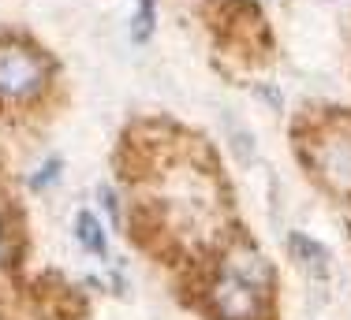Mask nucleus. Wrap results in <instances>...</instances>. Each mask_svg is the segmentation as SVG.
Instances as JSON below:
<instances>
[{"instance_id":"nucleus-1","label":"nucleus","mask_w":351,"mask_h":320,"mask_svg":"<svg viewBox=\"0 0 351 320\" xmlns=\"http://www.w3.org/2000/svg\"><path fill=\"white\" fill-rule=\"evenodd\" d=\"M269 291V265L258 254H239L236 261L224 265V272L213 283V313L221 320H258L262 302Z\"/></svg>"},{"instance_id":"nucleus-2","label":"nucleus","mask_w":351,"mask_h":320,"mask_svg":"<svg viewBox=\"0 0 351 320\" xmlns=\"http://www.w3.org/2000/svg\"><path fill=\"white\" fill-rule=\"evenodd\" d=\"M45 86V64L23 41H0V97L27 101Z\"/></svg>"},{"instance_id":"nucleus-3","label":"nucleus","mask_w":351,"mask_h":320,"mask_svg":"<svg viewBox=\"0 0 351 320\" xmlns=\"http://www.w3.org/2000/svg\"><path fill=\"white\" fill-rule=\"evenodd\" d=\"M322 168L332 183L351 187V138H332L322 153Z\"/></svg>"},{"instance_id":"nucleus-4","label":"nucleus","mask_w":351,"mask_h":320,"mask_svg":"<svg viewBox=\"0 0 351 320\" xmlns=\"http://www.w3.org/2000/svg\"><path fill=\"white\" fill-rule=\"evenodd\" d=\"M75 231H79V242L90 250V254H97V257H105L108 254V246H105V231L97 227V220L90 213H79V220H75Z\"/></svg>"},{"instance_id":"nucleus-5","label":"nucleus","mask_w":351,"mask_h":320,"mask_svg":"<svg viewBox=\"0 0 351 320\" xmlns=\"http://www.w3.org/2000/svg\"><path fill=\"white\" fill-rule=\"evenodd\" d=\"M291 254L295 257H303L306 261V268H322L325 265V250L322 246H314L306 235H291Z\"/></svg>"},{"instance_id":"nucleus-6","label":"nucleus","mask_w":351,"mask_h":320,"mask_svg":"<svg viewBox=\"0 0 351 320\" xmlns=\"http://www.w3.org/2000/svg\"><path fill=\"white\" fill-rule=\"evenodd\" d=\"M154 4L157 0H138V15H135V30H131V38L138 41H149V34H154Z\"/></svg>"},{"instance_id":"nucleus-7","label":"nucleus","mask_w":351,"mask_h":320,"mask_svg":"<svg viewBox=\"0 0 351 320\" xmlns=\"http://www.w3.org/2000/svg\"><path fill=\"white\" fill-rule=\"evenodd\" d=\"M60 172H64V160H60V157H53L45 168H38V175L30 179V187H34V190H45V187H53V183H56V175H60Z\"/></svg>"},{"instance_id":"nucleus-8","label":"nucleus","mask_w":351,"mask_h":320,"mask_svg":"<svg viewBox=\"0 0 351 320\" xmlns=\"http://www.w3.org/2000/svg\"><path fill=\"white\" fill-rule=\"evenodd\" d=\"M0 261H4V235H0Z\"/></svg>"}]
</instances>
